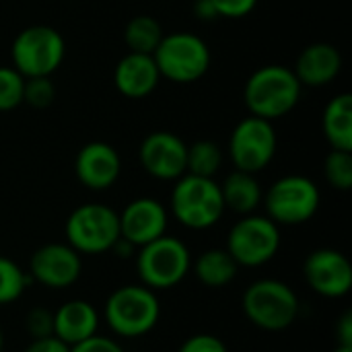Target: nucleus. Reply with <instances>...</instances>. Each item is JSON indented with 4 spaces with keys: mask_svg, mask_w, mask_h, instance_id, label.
Returning <instances> with one entry per match:
<instances>
[{
    "mask_svg": "<svg viewBox=\"0 0 352 352\" xmlns=\"http://www.w3.org/2000/svg\"><path fill=\"white\" fill-rule=\"evenodd\" d=\"M301 82L295 72L280 64H268L254 70L243 89V101L252 116L278 120L295 109L301 99Z\"/></svg>",
    "mask_w": 352,
    "mask_h": 352,
    "instance_id": "obj_1",
    "label": "nucleus"
},
{
    "mask_svg": "<svg viewBox=\"0 0 352 352\" xmlns=\"http://www.w3.org/2000/svg\"><path fill=\"white\" fill-rule=\"evenodd\" d=\"M245 318L260 330L283 332L299 318V297L283 280L260 278L252 283L241 297Z\"/></svg>",
    "mask_w": 352,
    "mask_h": 352,
    "instance_id": "obj_2",
    "label": "nucleus"
},
{
    "mask_svg": "<svg viewBox=\"0 0 352 352\" xmlns=\"http://www.w3.org/2000/svg\"><path fill=\"white\" fill-rule=\"evenodd\" d=\"M161 318L159 297L144 285H124L105 301V322L122 338H140L155 330Z\"/></svg>",
    "mask_w": 352,
    "mask_h": 352,
    "instance_id": "obj_3",
    "label": "nucleus"
},
{
    "mask_svg": "<svg viewBox=\"0 0 352 352\" xmlns=\"http://www.w3.org/2000/svg\"><path fill=\"white\" fill-rule=\"evenodd\" d=\"M171 212L188 229L204 231L214 227L225 214L221 186L212 177L182 175L171 192Z\"/></svg>",
    "mask_w": 352,
    "mask_h": 352,
    "instance_id": "obj_4",
    "label": "nucleus"
},
{
    "mask_svg": "<svg viewBox=\"0 0 352 352\" xmlns=\"http://www.w3.org/2000/svg\"><path fill=\"white\" fill-rule=\"evenodd\" d=\"M192 270V254L188 245L171 235H163L136 252V272L140 285L153 291L177 287Z\"/></svg>",
    "mask_w": 352,
    "mask_h": 352,
    "instance_id": "obj_5",
    "label": "nucleus"
},
{
    "mask_svg": "<svg viewBox=\"0 0 352 352\" xmlns=\"http://www.w3.org/2000/svg\"><path fill=\"white\" fill-rule=\"evenodd\" d=\"M153 58L161 78H169L179 85L196 82L210 68L208 43L188 31L163 35L161 43L153 52Z\"/></svg>",
    "mask_w": 352,
    "mask_h": 352,
    "instance_id": "obj_6",
    "label": "nucleus"
},
{
    "mask_svg": "<svg viewBox=\"0 0 352 352\" xmlns=\"http://www.w3.org/2000/svg\"><path fill=\"white\" fill-rule=\"evenodd\" d=\"M66 243L80 256H99L111 250L120 237L118 212L99 202L80 204L70 212L64 225Z\"/></svg>",
    "mask_w": 352,
    "mask_h": 352,
    "instance_id": "obj_7",
    "label": "nucleus"
},
{
    "mask_svg": "<svg viewBox=\"0 0 352 352\" xmlns=\"http://www.w3.org/2000/svg\"><path fill=\"white\" fill-rule=\"evenodd\" d=\"M268 219L276 225H303L320 210V188L305 175H285L276 179L262 198Z\"/></svg>",
    "mask_w": 352,
    "mask_h": 352,
    "instance_id": "obj_8",
    "label": "nucleus"
},
{
    "mask_svg": "<svg viewBox=\"0 0 352 352\" xmlns=\"http://www.w3.org/2000/svg\"><path fill=\"white\" fill-rule=\"evenodd\" d=\"M66 54V43L60 31L47 25H31L23 29L10 47L12 66L25 76H52Z\"/></svg>",
    "mask_w": 352,
    "mask_h": 352,
    "instance_id": "obj_9",
    "label": "nucleus"
},
{
    "mask_svg": "<svg viewBox=\"0 0 352 352\" xmlns=\"http://www.w3.org/2000/svg\"><path fill=\"white\" fill-rule=\"evenodd\" d=\"M225 250L239 268H260L278 254L280 229L268 217L245 214L231 227Z\"/></svg>",
    "mask_w": 352,
    "mask_h": 352,
    "instance_id": "obj_10",
    "label": "nucleus"
},
{
    "mask_svg": "<svg viewBox=\"0 0 352 352\" xmlns=\"http://www.w3.org/2000/svg\"><path fill=\"white\" fill-rule=\"evenodd\" d=\"M276 130L270 120L248 116L231 132L229 157L235 169L245 173H258L270 165L276 155Z\"/></svg>",
    "mask_w": 352,
    "mask_h": 352,
    "instance_id": "obj_11",
    "label": "nucleus"
},
{
    "mask_svg": "<svg viewBox=\"0 0 352 352\" xmlns=\"http://www.w3.org/2000/svg\"><path fill=\"white\" fill-rule=\"evenodd\" d=\"M82 272V260L68 243H45L29 260V276L45 289H68Z\"/></svg>",
    "mask_w": 352,
    "mask_h": 352,
    "instance_id": "obj_12",
    "label": "nucleus"
},
{
    "mask_svg": "<svg viewBox=\"0 0 352 352\" xmlns=\"http://www.w3.org/2000/svg\"><path fill=\"white\" fill-rule=\"evenodd\" d=\"M303 276L318 295L328 299L346 297L352 289L351 260L332 248L311 252L303 264Z\"/></svg>",
    "mask_w": 352,
    "mask_h": 352,
    "instance_id": "obj_13",
    "label": "nucleus"
},
{
    "mask_svg": "<svg viewBox=\"0 0 352 352\" xmlns=\"http://www.w3.org/2000/svg\"><path fill=\"white\" fill-rule=\"evenodd\" d=\"M140 165L144 171L163 182H175L186 175L188 144L173 132H151L138 148Z\"/></svg>",
    "mask_w": 352,
    "mask_h": 352,
    "instance_id": "obj_14",
    "label": "nucleus"
},
{
    "mask_svg": "<svg viewBox=\"0 0 352 352\" xmlns=\"http://www.w3.org/2000/svg\"><path fill=\"white\" fill-rule=\"evenodd\" d=\"M120 217V237L128 239L132 245L142 248L167 233V221L169 214L165 206L148 196L136 198L126 204Z\"/></svg>",
    "mask_w": 352,
    "mask_h": 352,
    "instance_id": "obj_15",
    "label": "nucleus"
},
{
    "mask_svg": "<svg viewBox=\"0 0 352 352\" xmlns=\"http://www.w3.org/2000/svg\"><path fill=\"white\" fill-rule=\"evenodd\" d=\"M74 173L85 188L103 192L118 182L122 173V159L111 144L93 140L76 153Z\"/></svg>",
    "mask_w": 352,
    "mask_h": 352,
    "instance_id": "obj_16",
    "label": "nucleus"
},
{
    "mask_svg": "<svg viewBox=\"0 0 352 352\" xmlns=\"http://www.w3.org/2000/svg\"><path fill=\"white\" fill-rule=\"evenodd\" d=\"M159 80L161 74L151 54L128 52L113 70V85L128 99L148 97L159 87Z\"/></svg>",
    "mask_w": 352,
    "mask_h": 352,
    "instance_id": "obj_17",
    "label": "nucleus"
},
{
    "mask_svg": "<svg viewBox=\"0 0 352 352\" xmlns=\"http://www.w3.org/2000/svg\"><path fill=\"white\" fill-rule=\"evenodd\" d=\"M99 314L85 299H70L54 314V336L70 349L97 334Z\"/></svg>",
    "mask_w": 352,
    "mask_h": 352,
    "instance_id": "obj_18",
    "label": "nucleus"
},
{
    "mask_svg": "<svg viewBox=\"0 0 352 352\" xmlns=\"http://www.w3.org/2000/svg\"><path fill=\"white\" fill-rule=\"evenodd\" d=\"M342 70V56L332 43H311L307 45L295 64V76L301 87H324L330 85Z\"/></svg>",
    "mask_w": 352,
    "mask_h": 352,
    "instance_id": "obj_19",
    "label": "nucleus"
},
{
    "mask_svg": "<svg viewBox=\"0 0 352 352\" xmlns=\"http://www.w3.org/2000/svg\"><path fill=\"white\" fill-rule=\"evenodd\" d=\"M219 186H221L225 210H231L235 214L245 217V214H254L256 208L262 204L264 192H262L254 173H245V171L235 169Z\"/></svg>",
    "mask_w": 352,
    "mask_h": 352,
    "instance_id": "obj_20",
    "label": "nucleus"
},
{
    "mask_svg": "<svg viewBox=\"0 0 352 352\" xmlns=\"http://www.w3.org/2000/svg\"><path fill=\"white\" fill-rule=\"evenodd\" d=\"M192 270H194V276L198 278V283H202L204 287L223 289L235 280L239 266L227 250L214 248V250L202 252L196 258V262H192Z\"/></svg>",
    "mask_w": 352,
    "mask_h": 352,
    "instance_id": "obj_21",
    "label": "nucleus"
},
{
    "mask_svg": "<svg viewBox=\"0 0 352 352\" xmlns=\"http://www.w3.org/2000/svg\"><path fill=\"white\" fill-rule=\"evenodd\" d=\"M324 134L332 148L352 151V95H336L324 109Z\"/></svg>",
    "mask_w": 352,
    "mask_h": 352,
    "instance_id": "obj_22",
    "label": "nucleus"
},
{
    "mask_svg": "<svg viewBox=\"0 0 352 352\" xmlns=\"http://www.w3.org/2000/svg\"><path fill=\"white\" fill-rule=\"evenodd\" d=\"M163 39V29L161 23L148 14H138L134 16L124 31V41L130 52L134 54H151L157 50V45Z\"/></svg>",
    "mask_w": 352,
    "mask_h": 352,
    "instance_id": "obj_23",
    "label": "nucleus"
},
{
    "mask_svg": "<svg viewBox=\"0 0 352 352\" xmlns=\"http://www.w3.org/2000/svg\"><path fill=\"white\" fill-rule=\"evenodd\" d=\"M223 165V153L221 146L212 140H198L188 146V161H186V173L198 175V177H212L219 173Z\"/></svg>",
    "mask_w": 352,
    "mask_h": 352,
    "instance_id": "obj_24",
    "label": "nucleus"
},
{
    "mask_svg": "<svg viewBox=\"0 0 352 352\" xmlns=\"http://www.w3.org/2000/svg\"><path fill=\"white\" fill-rule=\"evenodd\" d=\"M29 283L31 276L23 272L16 262L6 256H0V305H10L19 301L25 295Z\"/></svg>",
    "mask_w": 352,
    "mask_h": 352,
    "instance_id": "obj_25",
    "label": "nucleus"
},
{
    "mask_svg": "<svg viewBox=\"0 0 352 352\" xmlns=\"http://www.w3.org/2000/svg\"><path fill=\"white\" fill-rule=\"evenodd\" d=\"M324 175L328 184L336 190L352 188V151H336L332 148L324 163Z\"/></svg>",
    "mask_w": 352,
    "mask_h": 352,
    "instance_id": "obj_26",
    "label": "nucleus"
},
{
    "mask_svg": "<svg viewBox=\"0 0 352 352\" xmlns=\"http://www.w3.org/2000/svg\"><path fill=\"white\" fill-rule=\"evenodd\" d=\"M25 76L14 66H0V111H10L23 103Z\"/></svg>",
    "mask_w": 352,
    "mask_h": 352,
    "instance_id": "obj_27",
    "label": "nucleus"
},
{
    "mask_svg": "<svg viewBox=\"0 0 352 352\" xmlns=\"http://www.w3.org/2000/svg\"><path fill=\"white\" fill-rule=\"evenodd\" d=\"M56 97V87L52 82L50 76H31L25 78V87H23V103L35 107V109H43L47 105H52Z\"/></svg>",
    "mask_w": 352,
    "mask_h": 352,
    "instance_id": "obj_28",
    "label": "nucleus"
},
{
    "mask_svg": "<svg viewBox=\"0 0 352 352\" xmlns=\"http://www.w3.org/2000/svg\"><path fill=\"white\" fill-rule=\"evenodd\" d=\"M25 326L31 340L54 336V314L45 307H33L25 318Z\"/></svg>",
    "mask_w": 352,
    "mask_h": 352,
    "instance_id": "obj_29",
    "label": "nucleus"
},
{
    "mask_svg": "<svg viewBox=\"0 0 352 352\" xmlns=\"http://www.w3.org/2000/svg\"><path fill=\"white\" fill-rule=\"evenodd\" d=\"M177 352H229L225 342L214 334H194L190 336Z\"/></svg>",
    "mask_w": 352,
    "mask_h": 352,
    "instance_id": "obj_30",
    "label": "nucleus"
},
{
    "mask_svg": "<svg viewBox=\"0 0 352 352\" xmlns=\"http://www.w3.org/2000/svg\"><path fill=\"white\" fill-rule=\"evenodd\" d=\"M212 2L217 6L219 16L225 19H243L258 4V0H212Z\"/></svg>",
    "mask_w": 352,
    "mask_h": 352,
    "instance_id": "obj_31",
    "label": "nucleus"
},
{
    "mask_svg": "<svg viewBox=\"0 0 352 352\" xmlns=\"http://www.w3.org/2000/svg\"><path fill=\"white\" fill-rule=\"evenodd\" d=\"M70 352H126L113 338H105L101 334H95L91 336L89 340L72 346Z\"/></svg>",
    "mask_w": 352,
    "mask_h": 352,
    "instance_id": "obj_32",
    "label": "nucleus"
},
{
    "mask_svg": "<svg viewBox=\"0 0 352 352\" xmlns=\"http://www.w3.org/2000/svg\"><path fill=\"white\" fill-rule=\"evenodd\" d=\"M25 352H70V346L58 340L56 336H47V338L31 340Z\"/></svg>",
    "mask_w": 352,
    "mask_h": 352,
    "instance_id": "obj_33",
    "label": "nucleus"
},
{
    "mask_svg": "<svg viewBox=\"0 0 352 352\" xmlns=\"http://www.w3.org/2000/svg\"><path fill=\"white\" fill-rule=\"evenodd\" d=\"M336 340L338 344H349L352 346V314L346 311L340 320H338V326H336Z\"/></svg>",
    "mask_w": 352,
    "mask_h": 352,
    "instance_id": "obj_34",
    "label": "nucleus"
},
{
    "mask_svg": "<svg viewBox=\"0 0 352 352\" xmlns=\"http://www.w3.org/2000/svg\"><path fill=\"white\" fill-rule=\"evenodd\" d=\"M194 12L200 21H217L219 12L212 0H196L194 2Z\"/></svg>",
    "mask_w": 352,
    "mask_h": 352,
    "instance_id": "obj_35",
    "label": "nucleus"
},
{
    "mask_svg": "<svg viewBox=\"0 0 352 352\" xmlns=\"http://www.w3.org/2000/svg\"><path fill=\"white\" fill-rule=\"evenodd\" d=\"M109 252H113L118 258H124V260H126V258H132V256H136V252H138V250H136V245H132L128 239H124V237H118V241L111 245V250H109Z\"/></svg>",
    "mask_w": 352,
    "mask_h": 352,
    "instance_id": "obj_36",
    "label": "nucleus"
},
{
    "mask_svg": "<svg viewBox=\"0 0 352 352\" xmlns=\"http://www.w3.org/2000/svg\"><path fill=\"white\" fill-rule=\"evenodd\" d=\"M332 352H352V346H349V344H336V349Z\"/></svg>",
    "mask_w": 352,
    "mask_h": 352,
    "instance_id": "obj_37",
    "label": "nucleus"
},
{
    "mask_svg": "<svg viewBox=\"0 0 352 352\" xmlns=\"http://www.w3.org/2000/svg\"><path fill=\"white\" fill-rule=\"evenodd\" d=\"M2 346H4V338H2V332H0V352H2Z\"/></svg>",
    "mask_w": 352,
    "mask_h": 352,
    "instance_id": "obj_38",
    "label": "nucleus"
}]
</instances>
